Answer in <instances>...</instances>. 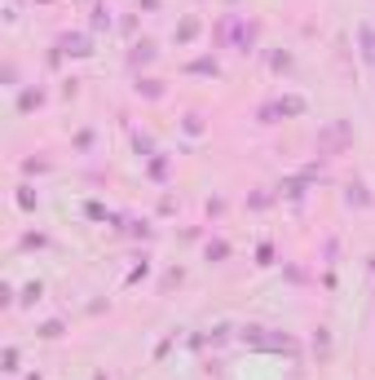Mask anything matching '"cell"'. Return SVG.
Here are the masks:
<instances>
[{"label":"cell","instance_id":"cell-1","mask_svg":"<svg viewBox=\"0 0 375 380\" xmlns=\"http://www.w3.org/2000/svg\"><path fill=\"white\" fill-rule=\"evenodd\" d=\"M216 40L221 44H234L238 53H252V44H256V22L238 18V14H225L216 22Z\"/></svg>","mask_w":375,"mask_h":380},{"label":"cell","instance_id":"cell-2","mask_svg":"<svg viewBox=\"0 0 375 380\" xmlns=\"http://www.w3.org/2000/svg\"><path fill=\"white\" fill-rule=\"evenodd\" d=\"M354 146V124L349 120H331L326 128H318V155L322 159H335Z\"/></svg>","mask_w":375,"mask_h":380},{"label":"cell","instance_id":"cell-3","mask_svg":"<svg viewBox=\"0 0 375 380\" xmlns=\"http://www.w3.org/2000/svg\"><path fill=\"white\" fill-rule=\"evenodd\" d=\"M309 102L296 98V93H287V98H274V102H261L256 106V120L261 124H278V120H292V115H305Z\"/></svg>","mask_w":375,"mask_h":380},{"label":"cell","instance_id":"cell-4","mask_svg":"<svg viewBox=\"0 0 375 380\" xmlns=\"http://www.w3.org/2000/svg\"><path fill=\"white\" fill-rule=\"evenodd\" d=\"M58 53H71V58H89L93 53V40H89V35H84V31H76V35H58Z\"/></svg>","mask_w":375,"mask_h":380},{"label":"cell","instance_id":"cell-5","mask_svg":"<svg viewBox=\"0 0 375 380\" xmlns=\"http://www.w3.org/2000/svg\"><path fill=\"white\" fill-rule=\"evenodd\" d=\"M146 62H155V44H150V40L132 44V53H128V67L137 71V67H146Z\"/></svg>","mask_w":375,"mask_h":380},{"label":"cell","instance_id":"cell-6","mask_svg":"<svg viewBox=\"0 0 375 380\" xmlns=\"http://www.w3.org/2000/svg\"><path fill=\"white\" fill-rule=\"evenodd\" d=\"M345 204H349V208H371L367 186H362V182H349V190H345Z\"/></svg>","mask_w":375,"mask_h":380},{"label":"cell","instance_id":"cell-7","mask_svg":"<svg viewBox=\"0 0 375 380\" xmlns=\"http://www.w3.org/2000/svg\"><path fill=\"white\" fill-rule=\"evenodd\" d=\"M358 44H362V58L375 67V27H367V22H362V27H358Z\"/></svg>","mask_w":375,"mask_h":380},{"label":"cell","instance_id":"cell-8","mask_svg":"<svg viewBox=\"0 0 375 380\" xmlns=\"http://www.w3.org/2000/svg\"><path fill=\"white\" fill-rule=\"evenodd\" d=\"M186 71L190 76H221V62H216V58H195Z\"/></svg>","mask_w":375,"mask_h":380},{"label":"cell","instance_id":"cell-9","mask_svg":"<svg viewBox=\"0 0 375 380\" xmlns=\"http://www.w3.org/2000/svg\"><path fill=\"white\" fill-rule=\"evenodd\" d=\"M132 89H137L141 98H150V102L164 98V85H159V80H141V76H137V85H132Z\"/></svg>","mask_w":375,"mask_h":380},{"label":"cell","instance_id":"cell-10","mask_svg":"<svg viewBox=\"0 0 375 380\" xmlns=\"http://www.w3.org/2000/svg\"><path fill=\"white\" fill-rule=\"evenodd\" d=\"M195 35H199V18H186V22L177 27V44H190Z\"/></svg>","mask_w":375,"mask_h":380},{"label":"cell","instance_id":"cell-11","mask_svg":"<svg viewBox=\"0 0 375 380\" xmlns=\"http://www.w3.org/2000/svg\"><path fill=\"white\" fill-rule=\"evenodd\" d=\"M40 102H44V89H27V93L18 98V111H35Z\"/></svg>","mask_w":375,"mask_h":380},{"label":"cell","instance_id":"cell-12","mask_svg":"<svg viewBox=\"0 0 375 380\" xmlns=\"http://www.w3.org/2000/svg\"><path fill=\"white\" fill-rule=\"evenodd\" d=\"M89 27H93V31L111 27V9H106V5H93V18H89Z\"/></svg>","mask_w":375,"mask_h":380},{"label":"cell","instance_id":"cell-13","mask_svg":"<svg viewBox=\"0 0 375 380\" xmlns=\"http://www.w3.org/2000/svg\"><path fill=\"white\" fill-rule=\"evenodd\" d=\"M278 195L300 199V195H305V177H292V182H283V186H278Z\"/></svg>","mask_w":375,"mask_h":380},{"label":"cell","instance_id":"cell-14","mask_svg":"<svg viewBox=\"0 0 375 380\" xmlns=\"http://www.w3.org/2000/svg\"><path fill=\"white\" fill-rule=\"evenodd\" d=\"M18 208L22 212H35V190L31 186H18Z\"/></svg>","mask_w":375,"mask_h":380},{"label":"cell","instance_id":"cell-15","mask_svg":"<svg viewBox=\"0 0 375 380\" xmlns=\"http://www.w3.org/2000/svg\"><path fill=\"white\" fill-rule=\"evenodd\" d=\"M0 363H5V367H0V372H5V376H14V372H18V349L9 345L5 354H0Z\"/></svg>","mask_w":375,"mask_h":380},{"label":"cell","instance_id":"cell-16","mask_svg":"<svg viewBox=\"0 0 375 380\" xmlns=\"http://www.w3.org/2000/svg\"><path fill=\"white\" fill-rule=\"evenodd\" d=\"M150 177H155V182H164V177H168V155H155L150 159V169H146Z\"/></svg>","mask_w":375,"mask_h":380},{"label":"cell","instance_id":"cell-17","mask_svg":"<svg viewBox=\"0 0 375 380\" xmlns=\"http://www.w3.org/2000/svg\"><path fill=\"white\" fill-rule=\"evenodd\" d=\"M225 257H229V243L225 239H212L208 243V261H225Z\"/></svg>","mask_w":375,"mask_h":380},{"label":"cell","instance_id":"cell-18","mask_svg":"<svg viewBox=\"0 0 375 380\" xmlns=\"http://www.w3.org/2000/svg\"><path fill=\"white\" fill-rule=\"evenodd\" d=\"M62 331H67V327L58 323V318H49V323H40V336H44V340H58Z\"/></svg>","mask_w":375,"mask_h":380},{"label":"cell","instance_id":"cell-19","mask_svg":"<svg viewBox=\"0 0 375 380\" xmlns=\"http://www.w3.org/2000/svg\"><path fill=\"white\" fill-rule=\"evenodd\" d=\"M40 283H27V288H22V305H35V301H40Z\"/></svg>","mask_w":375,"mask_h":380},{"label":"cell","instance_id":"cell-20","mask_svg":"<svg viewBox=\"0 0 375 380\" xmlns=\"http://www.w3.org/2000/svg\"><path fill=\"white\" fill-rule=\"evenodd\" d=\"M270 67H274V71H292V53H274Z\"/></svg>","mask_w":375,"mask_h":380},{"label":"cell","instance_id":"cell-21","mask_svg":"<svg viewBox=\"0 0 375 380\" xmlns=\"http://www.w3.org/2000/svg\"><path fill=\"white\" fill-rule=\"evenodd\" d=\"M186 133H190V137L203 133V115H186Z\"/></svg>","mask_w":375,"mask_h":380},{"label":"cell","instance_id":"cell-22","mask_svg":"<svg viewBox=\"0 0 375 380\" xmlns=\"http://www.w3.org/2000/svg\"><path fill=\"white\" fill-rule=\"evenodd\" d=\"M270 261H274V243H261L256 248V266H270Z\"/></svg>","mask_w":375,"mask_h":380},{"label":"cell","instance_id":"cell-23","mask_svg":"<svg viewBox=\"0 0 375 380\" xmlns=\"http://www.w3.org/2000/svg\"><path fill=\"white\" fill-rule=\"evenodd\" d=\"M93 380H106V376H93Z\"/></svg>","mask_w":375,"mask_h":380}]
</instances>
